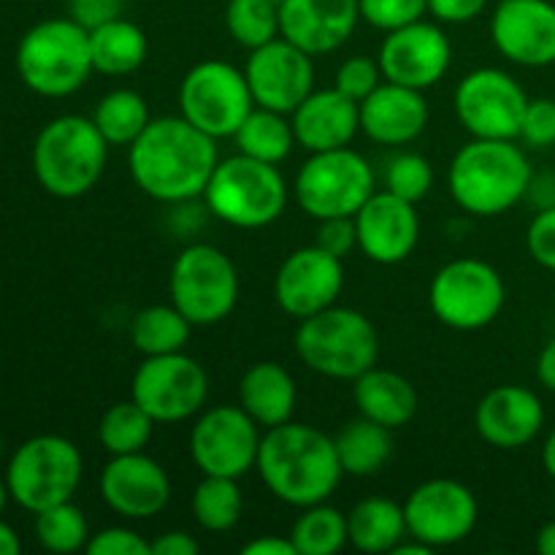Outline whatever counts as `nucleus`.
Wrapping results in <instances>:
<instances>
[{"instance_id":"obj_25","label":"nucleus","mask_w":555,"mask_h":555,"mask_svg":"<svg viewBox=\"0 0 555 555\" xmlns=\"http://www.w3.org/2000/svg\"><path fill=\"white\" fill-rule=\"evenodd\" d=\"M431 108L423 90L383 81L361 101V130L379 146L412 144L426 130Z\"/></svg>"},{"instance_id":"obj_2","label":"nucleus","mask_w":555,"mask_h":555,"mask_svg":"<svg viewBox=\"0 0 555 555\" xmlns=\"http://www.w3.org/2000/svg\"><path fill=\"white\" fill-rule=\"evenodd\" d=\"M255 469L271 496L298 509L328 502L345 477L334 437L293 421L266 428Z\"/></svg>"},{"instance_id":"obj_9","label":"nucleus","mask_w":555,"mask_h":555,"mask_svg":"<svg viewBox=\"0 0 555 555\" xmlns=\"http://www.w3.org/2000/svg\"><path fill=\"white\" fill-rule=\"evenodd\" d=\"M168 291L190 323L215 325L236 309L238 271L215 244H190L173 260Z\"/></svg>"},{"instance_id":"obj_43","label":"nucleus","mask_w":555,"mask_h":555,"mask_svg":"<svg viewBox=\"0 0 555 555\" xmlns=\"http://www.w3.org/2000/svg\"><path fill=\"white\" fill-rule=\"evenodd\" d=\"M518 139L531 150L555 146V101H551V98H534L531 101L529 98Z\"/></svg>"},{"instance_id":"obj_17","label":"nucleus","mask_w":555,"mask_h":555,"mask_svg":"<svg viewBox=\"0 0 555 555\" xmlns=\"http://www.w3.org/2000/svg\"><path fill=\"white\" fill-rule=\"evenodd\" d=\"M377 63L385 81L428 90L439 85L453 63V43L437 22L417 20L399 30L385 33Z\"/></svg>"},{"instance_id":"obj_44","label":"nucleus","mask_w":555,"mask_h":555,"mask_svg":"<svg viewBox=\"0 0 555 555\" xmlns=\"http://www.w3.org/2000/svg\"><path fill=\"white\" fill-rule=\"evenodd\" d=\"M90 555H152L150 542L133 529L125 526H108L90 537L85 547Z\"/></svg>"},{"instance_id":"obj_11","label":"nucleus","mask_w":555,"mask_h":555,"mask_svg":"<svg viewBox=\"0 0 555 555\" xmlns=\"http://www.w3.org/2000/svg\"><path fill=\"white\" fill-rule=\"evenodd\" d=\"M507 287L496 266L480 258L444 263L428 287V304L439 323L453 331H480L502 314Z\"/></svg>"},{"instance_id":"obj_8","label":"nucleus","mask_w":555,"mask_h":555,"mask_svg":"<svg viewBox=\"0 0 555 555\" xmlns=\"http://www.w3.org/2000/svg\"><path fill=\"white\" fill-rule=\"evenodd\" d=\"M85 461L70 439L41 434L14 450L5 472L11 499L27 513H43L54 504L70 502L81 482Z\"/></svg>"},{"instance_id":"obj_49","label":"nucleus","mask_w":555,"mask_h":555,"mask_svg":"<svg viewBox=\"0 0 555 555\" xmlns=\"http://www.w3.org/2000/svg\"><path fill=\"white\" fill-rule=\"evenodd\" d=\"M152 555H198L201 545L188 531H166L150 542Z\"/></svg>"},{"instance_id":"obj_1","label":"nucleus","mask_w":555,"mask_h":555,"mask_svg":"<svg viewBox=\"0 0 555 555\" xmlns=\"http://www.w3.org/2000/svg\"><path fill=\"white\" fill-rule=\"evenodd\" d=\"M130 177L139 190L160 204H188L204 190L220 163L217 139L188 119L152 117L144 133L128 146Z\"/></svg>"},{"instance_id":"obj_27","label":"nucleus","mask_w":555,"mask_h":555,"mask_svg":"<svg viewBox=\"0 0 555 555\" xmlns=\"http://www.w3.org/2000/svg\"><path fill=\"white\" fill-rule=\"evenodd\" d=\"M298 390L296 379L285 366L260 361L244 372L238 383V406L258 423L260 428H274L293 421Z\"/></svg>"},{"instance_id":"obj_6","label":"nucleus","mask_w":555,"mask_h":555,"mask_svg":"<svg viewBox=\"0 0 555 555\" xmlns=\"http://www.w3.org/2000/svg\"><path fill=\"white\" fill-rule=\"evenodd\" d=\"M293 347L301 363L328 379H356L379 358V336L372 320L350 307H328L298 320Z\"/></svg>"},{"instance_id":"obj_4","label":"nucleus","mask_w":555,"mask_h":555,"mask_svg":"<svg viewBox=\"0 0 555 555\" xmlns=\"http://www.w3.org/2000/svg\"><path fill=\"white\" fill-rule=\"evenodd\" d=\"M108 144L92 117L63 114L47 122L33 144V171L54 198H81L106 171Z\"/></svg>"},{"instance_id":"obj_47","label":"nucleus","mask_w":555,"mask_h":555,"mask_svg":"<svg viewBox=\"0 0 555 555\" xmlns=\"http://www.w3.org/2000/svg\"><path fill=\"white\" fill-rule=\"evenodd\" d=\"M68 11L70 20L79 22L85 30H95V27L117 20L122 11V0H68Z\"/></svg>"},{"instance_id":"obj_36","label":"nucleus","mask_w":555,"mask_h":555,"mask_svg":"<svg viewBox=\"0 0 555 555\" xmlns=\"http://www.w3.org/2000/svg\"><path fill=\"white\" fill-rule=\"evenodd\" d=\"M291 540L298 555H336L350 545L347 515L325 502L304 507L293 524Z\"/></svg>"},{"instance_id":"obj_34","label":"nucleus","mask_w":555,"mask_h":555,"mask_svg":"<svg viewBox=\"0 0 555 555\" xmlns=\"http://www.w3.org/2000/svg\"><path fill=\"white\" fill-rule=\"evenodd\" d=\"M92 122L108 146H130L152 122V114L141 92L122 87V90L106 92L98 101Z\"/></svg>"},{"instance_id":"obj_40","label":"nucleus","mask_w":555,"mask_h":555,"mask_svg":"<svg viewBox=\"0 0 555 555\" xmlns=\"http://www.w3.org/2000/svg\"><path fill=\"white\" fill-rule=\"evenodd\" d=\"M434 184V168L417 152H399L385 166V190L399 198L417 204L431 193Z\"/></svg>"},{"instance_id":"obj_45","label":"nucleus","mask_w":555,"mask_h":555,"mask_svg":"<svg viewBox=\"0 0 555 555\" xmlns=\"http://www.w3.org/2000/svg\"><path fill=\"white\" fill-rule=\"evenodd\" d=\"M526 249L542 269L555 274V206L540 209L526 231Z\"/></svg>"},{"instance_id":"obj_15","label":"nucleus","mask_w":555,"mask_h":555,"mask_svg":"<svg viewBox=\"0 0 555 555\" xmlns=\"http://www.w3.org/2000/svg\"><path fill=\"white\" fill-rule=\"evenodd\" d=\"M258 423L236 404H220L201 412L190 431V455L201 475L242 480L255 469L260 450Z\"/></svg>"},{"instance_id":"obj_7","label":"nucleus","mask_w":555,"mask_h":555,"mask_svg":"<svg viewBox=\"0 0 555 555\" xmlns=\"http://www.w3.org/2000/svg\"><path fill=\"white\" fill-rule=\"evenodd\" d=\"M204 201L206 209L225 225L258 231L282 217L287 206V182L276 166L238 152L217 163Z\"/></svg>"},{"instance_id":"obj_48","label":"nucleus","mask_w":555,"mask_h":555,"mask_svg":"<svg viewBox=\"0 0 555 555\" xmlns=\"http://www.w3.org/2000/svg\"><path fill=\"white\" fill-rule=\"evenodd\" d=\"M488 0H428V14L444 25H464L486 11Z\"/></svg>"},{"instance_id":"obj_32","label":"nucleus","mask_w":555,"mask_h":555,"mask_svg":"<svg viewBox=\"0 0 555 555\" xmlns=\"http://www.w3.org/2000/svg\"><path fill=\"white\" fill-rule=\"evenodd\" d=\"M233 141H236L242 155L271 163V166H280L282 160H287L293 146L298 144L296 133H293L291 114L271 112V108L263 106H255L247 114V119L233 133Z\"/></svg>"},{"instance_id":"obj_23","label":"nucleus","mask_w":555,"mask_h":555,"mask_svg":"<svg viewBox=\"0 0 555 555\" xmlns=\"http://www.w3.org/2000/svg\"><path fill=\"white\" fill-rule=\"evenodd\" d=\"M358 22V0H280V36L312 57L345 47Z\"/></svg>"},{"instance_id":"obj_5","label":"nucleus","mask_w":555,"mask_h":555,"mask_svg":"<svg viewBox=\"0 0 555 555\" xmlns=\"http://www.w3.org/2000/svg\"><path fill=\"white\" fill-rule=\"evenodd\" d=\"M16 70L27 90L43 98L74 95L90 79V30L70 16L43 20L22 36Z\"/></svg>"},{"instance_id":"obj_22","label":"nucleus","mask_w":555,"mask_h":555,"mask_svg":"<svg viewBox=\"0 0 555 555\" xmlns=\"http://www.w3.org/2000/svg\"><path fill=\"white\" fill-rule=\"evenodd\" d=\"M358 249L379 266L404 263L421 242V217L415 204L399 195L374 193L356 211Z\"/></svg>"},{"instance_id":"obj_29","label":"nucleus","mask_w":555,"mask_h":555,"mask_svg":"<svg viewBox=\"0 0 555 555\" xmlns=\"http://www.w3.org/2000/svg\"><path fill=\"white\" fill-rule=\"evenodd\" d=\"M347 531H350V545L358 553H393V547L410 537L404 504H396L393 499L385 496L361 499L347 513Z\"/></svg>"},{"instance_id":"obj_16","label":"nucleus","mask_w":555,"mask_h":555,"mask_svg":"<svg viewBox=\"0 0 555 555\" xmlns=\"http://www.w3.org/2000/svg\"><path fill=\"white\" fill-rule=\"evenodd\" d=\"M406 531L428 547H450L469 540L480 518L475 493L459 480H426L404 502Z\"/></svg>"},{"instance_id":"obj_50","label":"nucleus","mask_w":555,"mask_h":555,"mask_svg":"<svg viewBox=\"0 0 555 555\" xmlns=\"http://www.w3.org/2000/svg\"><path fill=\"white\" fill-rule=\"evenodd\" d=\"M244 555H298L291 537H258L242 547Z\"/></svg>"},{"instance_id":"obj_30","label":"nucleus","mask_w":555,"mask_h":555,"mask_svg":"<svg viewBox=\"0 0 555 555\" xmlns=\"http://www.w3.org/2000/svg\"><path fill=\"white\" fill-rule=\"evenodd\" d=\"M92 68L103 76H128L144 65L150 54V38L135 22L117 20L90 30Z\"/></svg>"},{"instance_id":"obj_19","label":"nucleus","mask_w":555,"mask_h":555,"mask_svg":"<svg viewBox=\"0 0 555 555\" xmlns=\"http://www.w3.org/2000/svg\"><path fill=\"white\" fill-rule=\"evenodd\" d=\"M345 287L341 258L325 253L318 244L301 247L285 258L274 276V301L291 318L304 320L334 307Z\"/></svg>"},{"instance_id":"obj_37","label":"nucleus","mask_w":555,"mask_h":555,"mask_svg":"<svg viewBox=\"0 0 555 555\" xmlns=\"http://www.w3.org/2000/svg\"><path fill=\"white\" fill-rule=\"evenodd\" d=\"M152 431H155V421L133 399L112 404L98 423V439L108 455L144 453Z\"/></svg>"},{"instance_id":"obj_18","label":"nucleus","mask_w":555,"mask_h":555,"mask_svg":"<svg viewBox=\"0 0 555 555\" xmlns=\"http://www.w3.org/2000/svg\"><path fill=\"white\" fill-rule=\"evenodd\" d=\"M244 76L255 106L280 114L296 112L304 98L314 90L312 54L282 36L249 52Z\"/></svg>"},{"instance_id":"obj_39","label":"nucleus","mask_w":555,"mask_h":555,"mask_svg":"<svg viewBox=\"0 0 555 555\" xmlns=\"http://www.w3.org/2000/svg\"><path fill=\"white\" fill-rule=\"evenodd\" d=\"M36 540L49 553L85 551L90 542V526L76 504H54L43 513H36Z\"/></svg>"},{"instance_id":"obj_20","label":"nucleus","mask_w":555,"mask_h":555,"mask_svg":"<svg viewBox=\"0 0 555 555\" xmlns=\"http://www.w3.org/2000/svg\"><path fill=\"white\" fill-rule=\"evenodd\" d=\"M493 47L509 63L547 68L555 63V3L551 0H499L491 16Z\"/></svg>"},{"instance_id":"obj_38","label":"nucleus","mask_w":555,"mask_h":555,"mask_svg":"<svg viewBox=\"0 0 555 555\" xmlns=\"http://www.w3.org/2000/svg\"><path fill=\"white\" fill-rule=\"evenodd\" d=\"M225 30L249 52L274 41L280 38V0H228Z\"/></svg>"},{"instance_id":"obj_54","label":"nucleus","mask_w":555,"mask_h":555,"mask_svg":"<svg viewBox=\"0 0 555 555\" xmlns=\"http://www.w3.org/2000/svg\"><path fill=\"white\" fill-rule=\"evenodd\" d=\"M542 466H545L547 477H553L555 480V428L547 434L545 444H542Z\"/></svg>"},{"instance_id":"obj_42","label":"nucleus","mask_w":555,"mask_h":555,"mask_svg":"<svg viewBox=\"0 0 555 555\" xmlns=\"http://www.w3.org/2000/svg\"><path fill=\"white\" fill-rule=\"evenodd\" d=\"M383 68H379L377 60L363 57V54H356V57L345 60V63L336 68L334 87L339 92H345L347 98L361 103L363 98L372 95L379 85H383Z\"/></svg>"},{"instance_id":"obj_46","label":"nucleus","mask_w":555,"mask_h":555,"mask_svg":"<svg viewBox=\"0 0 555 555\" xmlns=\"http://www.w3.org/2000/svg\"><path fill=\"white\" fill-rule=\"evenodd\" d=\"M318 236L314 244L325 253L336 255V258L345 260L352 249H358V231H356V217H325L318 220Z\"/></svg>"},{"instance_id":"obj_55","label":"nucleus","mask_w":555,"mask_h":555,"mask_svg":"<svg viewBox=\"0 0 555 555\" xmlns=\"http://www.w3.org/2000/svg\"><path fill=\"white\" fill-rule=\"evenodd\" d=\"M410 540H412V542L401 540L399 545L393 547V555H428V553H434V547L423 545V542L415 540V537H410Z\"/></svg>"},{"instance_id":"obj_24","label":"nucleus","mask_w":555,"mask_h":555,"mask_svg":"<svg viewBox=\"0 0 555 555\" xmlns=\"http://www.w3.org/2000/svg\"><path fill=\"white\" fill-rule=\"evenodd\" d=\"M545 426V406L531 388L499 385L488 390L475 410V428L482 442L499 450H520L534 442Z\"/></svg>"},{"instance_id":"obj_33","label":"nucleus","mask_w":555,"mask_h":555,"mask_svg":"<svg viewBox=\"0 0 555 555\" xmlns=\"http://www.w3.org/2000/svg\"><path fill=\"white\" fill-rule=\"evenodd\" d=\"M195 325L173 304H155L141 309L130 323V339L144 358L182 352Z\"/></svg>"},{"instance_id":"obj_31","label":"nucleus","mask_w":555,"mask_h":555,"mask_svg":"<svg viewBox=\"0 0 555 555\" xmlns=\"http://www.w3.org/2000/svg\"><path fill=\"white\" fill-rule=\"evenodd\" d=\"M336 455H339L341 472L350 477H374L385 469V464L393 455V439H390V428L379 426V423L369 421V417H358L350 421L339 434L334 437Z\"/></svg>"},{"instance_id":"obj_28","label":"nucleus","mask_w":555,"mask_h":555,"mask_svg":"<svg viewBox=\"0 0 555 555\" xmlns=\"http://www.w3.org/2000/svg\"><path fill=\"white\" fill-rule=\"evenodd\" d=\"M352 401L358 415L379 423L385 428H401L415 417L417 390L404 374L372 366L352 379Z\"/></svg>"},{"instance_id":"obj_3","label":"nucleus","mask_w":555,"mask_h":555,"mask_svg":"<svg viewBox=\"0 0 555 555\" xmlns=\"http://www.w3.org/2000/svg\"><path fill=\"white\" fill-rule=\"evenodd\" d=\"M531 163L509 139H472L455 152L448 188L455 204L475 217H499L529 195Z\"/></svg>"},{"instance_id":"obj_51","label":"nucleus","mask_w":555,"mask_h":555,"mask_svg":"<svg viewBox=\"0 0 555 555\" xmlns=\"http://www.w3.org/2000/svg\"><path fill=\"white\" fill-rule=\"evenodd\" d=\"M537 379L542 383V388L555 393V339L547 341L537 358Z\"/></svg>"},{"instance_id":"obj_13","label":"nucleus","mask_w":555,"mask_h":555,"mask_svg":"<svg viewBox=\"0 0 555 555\" xmlns=\"http://www.w3.org/2000/svg\"><path fill=\"white\" fill-rule=\"evenodd\" d=\"M209 396V377L184 352L150 356L135 369L130 399L155 423H182L198 415Z\"/></svg>"},{"instance_id":"obj_12","label":"nucleus","mask_w":555,"mask_h":555,"mask_svg":"<svg viewBox=\"0 0 555 555\" xmlns=\"http://www.w3.org/2000/svg\"><path fill=\"white\" fill-rule=\"evenodd\" d=\"M255 108L247 76L225 60H204L179 85V114L211 139H233Z\"/></svg>"},{"instance_id":"obj_21","label":"nucleus","mask_w":555,"mask_h":555,"mask_svg":"<svg viewBox=\"0 0 555 555\" xmlns=\"http://www.w3.org/2000/svg\"><path fill=\"white\" fill-rule=\"evenodd\" d=\"M101 499L112 513L128 520H150L171 502V480L155 459L144 453L112 455L101 472Z\"/></svg>"},{"instance_id":"obj_10","label":"nucleus","mask_w":555,"mask_h":555,"mask_svg":"<svg viewBox=\"0 0 555 555\" xmlns=\"http://www.w3.org/2000/svg\"><path fill=\"white\" fill-rule=\"evenodd\" d=\"M377 179L361 152L341 150L312 152L296 177L298 206L314 220L356 217V211L377 193Z\"/></svg>"},{"instance_id":"obj_53","label":"nucleus","mask_w":555,"mask_h":555,"mask_svg":"<svg viewBox=\"0 0 555 555\" xmlns=\"http://www.w3.org/2000/svg\"><path fill=\"white\" fill-rule=\"evenodd\" d=\"M537 551L542 555H555V520L540 529V534H537Z\"/></svg>"},{"instance_id":"obj_56","label":"nucleus","mask_w":555,"mask_h":555,"mask_svg":"<svg viewBox=\"0 0 555 555\" xmlns=\"http://www.w3.org/2000/svg\"><path fill=\"white\" fill-rule=\"evenodd\" d=\"M9 496H11L9 486H5V480H3V477H0V513H3V509H5V502H9Z\"/></svg>"},{"instance_id":"obj_52","label":"nucleus","mask_w":555,"mask_h":555,"mask_svg":"<svg viewBox=\"0 0 555 555\" xmlns=\"http://www.w3.org/2000/svg\"><path fill=\"white\" fill-rule=\"evenodd\" d=\"M22 542L9 524L0 520V555H20Z\"/></svg>"},{"instance_id":"obj_35","label":"nucleus","mask_w":555,"mask_h":555,"mask_svg":"<svg viewBox=\"0 0 555 555\" xmlns=\"http://www.w3.org/2000/svg\"><path fill=\"white\" fill-rule=\"evenodd\" d=\"M190 509H193L195 524L204 531H211V534L231 531L238 524L244 509L238 480L204 475V480L195 486L193 499H190Z\"/></svg>"},{"instance_id":"obj_41","label":"nucleus","mask_w":555,"mask_h":555,"mask_svg":"<svg viewBox=\"0 0 555 555\" xmlns=\"http://www.w3.org/2000/svg\"><path fill=\"white\" fill-rule=\"evenodd\" d=\"M358 5L361 20L383 33L399 30L428 14V0H358Z\"/></svg>"},{"instance_id":"obj_14","label":"nucleus","mask_w":555,"mask_h":555,"mask_svg":"<svg viewBox=\"0 0 555 555\" xmlns=\"http://www.w3.org/2000/svg\"><path fill=\"white\" fill-rule=\"evenodd\" d=\"M529 95L513 74L502 68L469 70L455 87V114L472 139L520 135Z\"/></svg>"},{"instance_id":"obj_26","label":"nucleus","mask_w":555,"mask_h":555,"mask_svg":"<svg viewBox=\"0 0 555 555\" xmlns=\"http://www.w3.org/2000/svg\"><path fill=\"white\" fill-rule=\"evenodd\" d=\"M296 141L309 152H328L350 146L361 130V103L336 87L312 90L291 114Z\"/></svg>"}]
</instances>
